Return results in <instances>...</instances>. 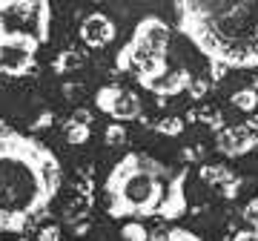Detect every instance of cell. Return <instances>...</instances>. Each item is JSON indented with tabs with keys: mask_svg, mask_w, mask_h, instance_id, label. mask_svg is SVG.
<instances>
[{
	"mask_svg": "<svg viewBox=\"0 0 258 241\" xmlns=\"http://www.w3.org/2000/svg\"><path fill=\"white\" fill-rule=\"evenodd\" d=\"M103 138H106V144H109V147H120V144L126 141V130H123V124L112 120L109 127H106V132H103Z\"/></svg>",
	"mask_w": 258,
	"mask_h": 241,
	"instance_id": "obj_12",
	"label": "cell"
},
{
	"mask_svg": "<svg viewBox=\"0 0 258 241\" xmlns=\"http://www.w3.org/2000/svg\"><path fill=\"white\" fill-rule=\"evenodd\" d=\"M155 130H158V132H164V135H178V132L184 130V120H181V118H172V115H169V118H161V120H158Z\"/></svg>",
	"mask_w": 258,
	"mask_h": 241,
	"instance_id": "obj_15",
	"label": "cell"
},
{
	"mask_svg": "<svg viewBox=\"0 0 258 241\" xmlns=\"http://www.w3.org/2000/svg\"><path fill=\"white\" fill-rule=\"evenodd\" d=\"M52 66H55V72H57V75L78 72V69L83 66V55L78 52V49H63V52L55 57V64H52Z\"/></svg>",
	"mask_w": 258,
	"mask_h": 241,
	"instance_id": "obj_10",
	"label": "cell"
},
{
	"mask_svg": "<svg viewBox=\"0 0 258 241\" xmlns=\"http://www.w3.org/2000/svg\"><path fill=\"white\" fill-rule=\"evenodd\" d=\"M186 167L169 169L147 152H129L106 178L112 218H181L186 210Z\"/></svg>",
	"mask_w": 258,
	"mask_h": 241,
	"instance_id": "obj_3",
	"label": "cell"
},
{
	"mask_svg": "<svg viewBox=\"0 0 258 241\" xmlns=\"http://www.w3.org/2000/svg\"><path fill=\"white\" fill-rule=\"evenodd\" d=\"M95 103L103 115H109L118 124L141 118V98L135 92L123 89V86H101L98 95H95Z\"/></svg>",
	"mask_w": 258,
	"mask_h": 241,
	"instance_id": "obj_6",
	"label": "cell"
},
{
	"mask_svg": "<svg viewBox=\"0 0 258 241\" xmlns=\"http://www.w3.org/2000/svg\"><path fill=\"white\" fill-rule=\"evenodd\" d=\"M252 147H255V132L247 124L218 130V152H224V155H244Z\"/></svg>",
	"mask_w": 258,
	"mask_h": 241,
	"instance_id": "obj_8",
	"label": "cell"
},
{
	"mask_svg": "<svg viewBox=\"0 0 258 241\" xmlns=\"http://www.w3.org/2000/svg\"><path fill=\"white\" fill-rule=\"evenodd\" d=\"M26 241H60V230L55 224H46V227L35 230L32 235H26Z\"/></svg>",
	"mask_w": 258,
	"mask_h": 241,
	"instance_id": "obj_14",
	"label": "cell"
},
{
	"mask_svg": "<svg viewBox=\"0 0 258 241\" xmlns=\"http://www.w3.org/2000/svg\"><path fill=\"white\" fill-rule=\"evenodd\" d=\"M89 112L86 109H75L72 118H66L63 124V135L69 144H86L89 141V135H92V127H89Z\"/></svg>",
	"mask_w": 258,
	"mask_h": 241,
	"instance_id": "obj_9",
	"label": "cell"
},
{
	"mask_svg": "<svg viewBox=\"0 0 258 241\" xmlns=\"http://www.w3.org/2000/svg\"><path fill=\"white\" fill-rule=\"evenodd\" d=\"M120 232H123V238L126 241H149V230L141 221H129Z\"/></svg>",
	"mask_w": 258,
	"mask_h": 241,
	"instance_id": "obj_13",
	"label": "cell"
},
{
	"mask_svg": "<svg viewBox=\"0 0 258 241\" xmlns=\"http://www.w3.org/2000/svg\"><path fill=\"white\" fill-rule=\"evenodd\" d=\"M52 6L46 0H0V52H26L49 43Z\"/></svg>",
	"mask_w": 258,
	"mask_h": 241,
	"instance_id": "obj_4",
	"label": "cell"
},
{
	"mask_svg": "<svg viewBox=\"0 0 258 241\" xmlns=\"http://www.w3.org/2000/svg\"><path fill=\"white\" fill-rule=\"evenodd\" d=\"M112 37H115V23H112L103 12H92V15L81 23V40L89 49L109 46Z\"/></svg>",
	"mask_w": 258,
	"mask_h": 241,
	"instance_id": "obj_7",
	"label": "cell"
},
{
	"mask_svg": "<svg viewBox=\"0 0 258 241\" xmlns=\"http://www.w3.org/2000/svg\"><path fill=\"white\" fill-rule=\"evenodd\" d=\"M178 29L210 64L212 81L258 66V3H178Z\"/></svg>",
	"mask_w": 258,
	"mask_h": 241,
	"instance_id": "obj_2",
	"label": "cell"
},
{
	"mask_svg": "<svg viewBox=\"0 0 258 241\" xmlns=\"http://www.w3.org/2000/svg\"><path fill=\"white\" fill-rule=\"evenodd\" d=\"M230 101H232V106H238L241 112H249V109H255L258 106V92L255 89H238Z\"/></svg>",
	"mask_w": 258,
	"mask_h": 241,
	"instance_id": "obj_11",
	"label": "cell"
},
{
	"mask_svg": "<svg viewBox=\"0 0 258 241\" xmlns=\"http://www.w3.org/2000/svg\"><path fill=\"white\" fill-rule=\"evenodd\" d=\"M166 52H169V26L161 18H144L135 26L129 43L118 52L115 69L118 72H132L144 86L147 81L166 72Z\"/></svg>",
	"mask_w": 258,
	"mask_h": 241,
	"instance_id": "obj_5",
	"label": "cell"
},
{
	"mask_svg": "<svg viewBox=\"0 0 258 241\" xmlns=\"http://www.w3.org/2000/svg\"><path fill=\"white\" fill-rule=\"evenodd\" d=\"M3 130H9V127H6V124H3V120H0V132H3Z\"/></svg>",
	"mask_w": 258,
	"mask_h": 241,
	"instance_id": "obj_17",
	"label": "cell"
},
{
	"mask_svg": "<svg viewBox=\"0 0 258 241\" xmlns=\"http://www.w3.org/2000/svg\"><path fill=\"white\" fill-rule=\"evenodd\" d=\"M207 89H210V84H207V81L192 78V84H189V95H192V98H204V95H207Z\"/></svg>",
	"mask_w": 258,
	"mask_h": 241,
	"instance_id": "obj_16",
	"label": "cell"
},
{
	"mask_svg": "<svg viewBox=\"0 0 258 241\" xmlns=\"http://www.w3.org/2000/svg\"><path fill=\"white\" fill-rule=\"evenodd\" d=\"M60 161L43 141L0 132V232L26 238L43 227L60 193Z\"/></svg>",
	"mask_w": 258,
	"mask_h": 241,
	"instance_id": "obj_1",
	"label": "cell"
}]
</instances>
